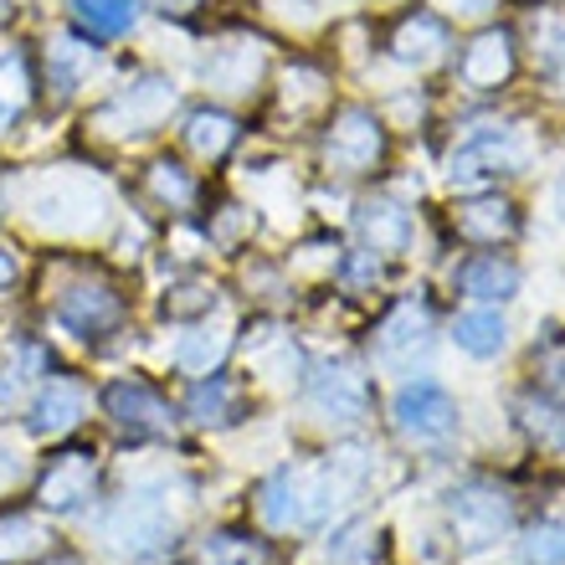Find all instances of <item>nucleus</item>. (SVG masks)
Returning a JSON list of instances; mask_svg holds the SVG:
<instances>
[{"label": "nucleus", "mask_w": 565, "mask_h": 565, "mask_svg": "<svg viewBox=\"0 0 565 565\" xmlns=\"http://www.w3.org/2000/svg\"><path fill=\"white\" fill-rule=\"evenodd\" d=\"M427 344H431V319H427V309H417V303H402V309L381 324V334H375L381 360L396 365V371L412 365L417 355H427Z\"/></svg>", "instance_id": "9"}, {"label": "nucleus", "mask_w": 565, "mask_h": 565, "mask_svg": "<svg viewBox=\"0 0 565 565\" xmlns=\"http://www.w3.org/2000/svg\"><path fill=\"white\" fill-rule=\"evenodd\" d=\"M195 6H201V0H160L164 15H185V11H195Z\"/></svg>", "instance_id": "34"}, {"label": "nucleus", "mask_w": 565, "mask_h": 565, "mask_svg": "<svg viewBox=\"0 0 565 565\" xmlns=\"http://www.w3.org/2000/svg\"><path fill=\"white\" fill-rule=\"evenodd\" d=\"M313 402L324 406V412H334L340 422H355V417H365V406H371V386H365V375L340 365V371H324L313 381Z\"/></svg>", "instance_id": "13"}, {"label": "nucleus", "mask_w": 565, "mask_h": 565, "mask_svg": "<svg viewBox=\"0 0 565 565\" xmlns=\"http://www.w3.org/2000/svg\"><path fill=\"white\" fill-rule=\"evenodd\" d=\"M46 530L31 514H6L0 520V561H31V555L46 551Z\"/></svg>", "instance_id": "21"}, {"label": "nucleus", "mask_w": 565, "mask_h": 565, "mask_svg": "<svg viewBox=\"0 0 565 565\" xmlns=\"http://www.w3.org/2000/svg\"><path fill=\"white\" fill-rule=\"evenodd\" d=\"M514 164H520L514 135H504V129H483V135H473L458 154H452V180L473 185V180H489V175H509Z\"/></svg>", "instance_id": "8"}, {"label": "nucleus", "mask_w": 565, "mask_h": 565, "mask_svg": "<svg viewBox=\"0 0 565 565\" xmlns=\"http://www.w3.org/2000/svg\"><path fill=\"white\" fill-rule=\"evenodd\" d=\"M504 313L499 309H468L452 319V340H458V350H468V355L478 360H489L504 350Z\"/></svg>", "instance_id": "15"}, {"label": "nucleus", "mask_w": 565, "mask_h": 565, "mask_svg": "<svg viewBox=\"0 0 565 565\" xmlns=\"http://www.w3.org/2000/svg\"><path fill=\"white\" fill-rule=\"evenodd\" d=\"M232 406H237V386L226 381V375H211L201 386L191 391V417L195 422H232Z\"/></svg>", "instance_id": "22"}, {"label": "nucleus", "mask_w": 565, "mask_h": 565, "mask_svg": "<svg viewBox=\"0 0 565 565\" xmlns=\"http://www.w3.org/2000/svg\"><path fill=\"white\" fill-rule=\"evenodd\" d=\"M77 21L88 31H98V36H124V31L135 26L139 15V0H73Z\"/></svg>", "instance_id": "19"}, {"label": "nucleus", "mask_w": 565, "mask_h": 565, "mask_svg": "<svg viewBox=\"0 0 565 565\" xmlns=\"http://www.w3.org/2000/svg\"><path fill=\"white\" fill-rule=\"evenodd\" d=\"M447 11H458V15H483V11H489V0H447Z\"/></svg>", "instance_id": "32"}, {"label": "nucleus", "mask_w": 565, "mask_h": 565, "mask_svg": "<svg viewBox=\"0 0 565 565\" xmlns=\"http://www.w3.org/2000/svg\"><path fill=\"white\" fill-rule=\"evenodd\" d=\"M149 185H154V195L170 201V206H191L195 201V180L185 175L180 164H170V160H160L154 170H149Z\"/></svg>", "instance_id": "26"}, {"label": "nucleus", "mask_w": 565, "mask_h": 565, "mask_svg": "<svg viewBox=\"0 0 565 565\" xmlns=\"http://www.w3.org/2000/svg\"><path fill=\"white\" fill-rule=\"evenodd\" d=\"M104 406L129 437H164V431L175 427V412H170V406L160 402V391H149L145 381H114Z\"/></svg>", "instance_id": "2"}, {"label": "nucleus", "mask_w": 565, "mask_h": 565, "mask_svg": "<svg viewBox=\"0 0 565 565\" xmlns=\"http://www.w3.org/2000/svg\"><path fill=\"white\" fill-rule=\"evenodd\" d=\"M375 154H381V124H375L371 114H360V108L340 114L324 139V160L334 164V170H350V175H355V170H371Z\"/></svg>", "instance_id": "6"}, {"label": "nucleus", "mask_w": 565, "mask_h": 565, "mask_svg": "<svg viewBox=\"0 0 565 565\" xmlns=\"http://www.w3.org/2000/svg\"><path fill=\"white\" fill-rule=\"evenodd\" d=\"M375 555V530L365 520H350L329 540V565H365Z\"/></svg>", "instance_id": "23"}, {"label": "nucleus", "mask_w": 565, "mask_h": 565, "mask_svg": "<svg viewBox=\"0 0 565 565\" xmlns=\"http://www.w3.org/2000/svg\"><path fill=\"white\" fill-rule=\"evenodd\" d=\"M391 422H396V431L412 437V443H443V437H452V427H458V402H452L437 381H412V386L396 391Z\"/></svg>", "instance_id": "1"}, {"label": "nucleus", "mask_w": 565, "mask_h": 565, "mask_svg": "<svg viewBox=\"0 0 565 565\" xmlns=\"http://www.w3.org/2000/svg\"><path fill=\"white\" fill-rule=\"evenodd\" d=\"M232 139H237V124L226 119V114H191V119H185V145H191L201 160L226 154Z\"/></svg>", "instance_id": "20"}, {"label": "nucleus", "mask_w": 565, "mask_h": 565, "mask_svg": "<svg viewBox=\"0 0 565 565\" xmlns=\"http://www.w3.org/2000/svg\"><path fill=\"white\" fill-rule=\"evenodd\" d=\"M93 499V458L88 452H62L42 478V504L57 514H73Z\"/></svg>", "instance_id": "10"}, {"label": "nucleus", "mask_w": 565, "mask_h": 565, "mask_svg": "<svg viewBox=\"0 0 565 565\" xmlns=\"http://www.w3.org/2000/svg\"><path fill=\"white\" fill-rule=\"evenodd\" d=\"M6 21H11V0H0V26H6Z\"/></svg>", "instance_id": "37"}, {"label": "nucleus", "mask_w": 565, "mask_h": 565, "mask_svg": "<svg viewBox=\"0 0 565 565\" xmlns=\"http://www.w3.org/2000/svg\"><path fill=\"white\" fill-rule=\"evenodd\" d=\"M551 77H555V83H561V88H565V42L555 46V57H551Z\"/></svg>", "instance_id": "35"}, {"label": "nucleus", "mask_w": 565, "mask_h": 565, "mask_svg": "<svg viewBox=\"0 0 565 565\" xmlns=\"http://www.w3.org/2000/svg\"><path fill=\"white\" fill-rule=\"evenodd\" d=\"M535 365L545 375V391L565 396V340H545V350H535Z\"/></svg>", "instance_id": "29"}, {"label": "nucleus", "mask_w": 565, "mask_h": 565, "mask_svg": "<svg viewBox=\"0 0 565 565\" xmlns=\"http://www.w3.org/2000/svg\"><path fill=\"white\" fill-rule=\"evenodd\" d=\"M509 73H514V46H509L504 31L478 36V42L468 46V57H462V77H468L473 88H499Z\"/></svg>", "instance_id": "14"}, {"label": "nucleus", "mask_w": 565, "mask_h": 565, "mask_svg": "<svg viewBox=\"0 0 565 565\" xmlns=\"http://www.w3.org/2000/svg\"><path fill=\"white\" fill-rule=\"evenodd\" d=\"M452 524H458L462 545L483 551L509 530V499L499 489H489V483H473V489L452 493Z\"/></svg>", "instance_id": "3"}, {"label": "nucleus", "mask_w": 565, "mask_h": 565, "mask_svg": "<svg viewBox=\"0 0 565 565\" xmlns=\"http://www.w3.org/2000/svg\"><path fill=\"white\" fill-rule=\"evenodd\" d=\"M6 478H15V452H6V447H0V483H6Z\"/></svg>", "instance_id": "36"}, {"label": "nucleus", "mask_w": 565, "mask_h": 565, "mask_svg": "<svg viewBox=\"0 0 565 565\" xmlns=\"http://www.w3.org/2000/svg\"><path fill=\"white\" fill-rule=\"evenodd\" d=\"M458 288L468 298H483V303H493V298H514L520 294V268L499 253H478L473 263H462L458 268Z\"/></svg>", "instance_id": "11"}, {"label": "nucleus", "mask_w": 565, "mask_h": 565, "mask_svg": "<svg viewBox=\"0 0 565 565\" xmlns=\"http://www.w3.org/2000/svg\"><path fill=\"white\" fill-rule=\"evenodd\" d=\"M93 62V46H77V42H57L52 46V67H57V83H62V93L77 83V73Z\"/></svg>", "instance_id": "28"}, {"label": "nucleus", "mask_w": 565, "mask_h": 565, "mask_svg": "<svg viewBox=\"0 0 565 565\" xmlns=\"http://www.w3.org/2000/svg\"><path fill=\"white\" fill-rule=\"evenodd\" d=\"M226 350V340H211V334H201V340H191V344H180V355H175V365L180 371H211V360Z\"/></svg>", "instance_id": "30"}, {"label": "nucleus", "mask_w": 565, "mask_h": 565, "mask_svg": "<svg viewBox=\"0 0 565 565\" xmlns=\"http://www.w3.org/2000/svg\"><path fill=\"white\" fill-rule=\"evenodd\" d=\"M360 232H365V242H375V253H402L406 247V211L391 206V201H375V206L360 211Z\"/></svg>", "instance_id": "18"}, {"label": "nucleus", "mask_w": 565, "mask_h": 565, "mask_svg": "<svg viewBox=\"0 0 565 565\" xmlns=\"http://www.w3.org/2000/svg\"><path fill=\"white\" fill-rule=\"evenodd\" d=\"M31 98V77H26V62L21 57H0V129L26 108Z\"/></svg>", "instance_id": "24"}, {"label": "nucleus", "mask_w": 565, "mask_h": 565, "mask_svg": "<svg viewBox=\"0 0 565 565\" xmlns=\"http://www.w3.org/2000/svg\"><path fill=\"white\" fill-rule=\"evenodd\" d=\"M524 565H565V520H545L524 540Z\"/></svg>", "instance_id": "25"}, {"label": "nucleus", "mask_w": 565, "mask_h": 565, "mask_svg": "<svg viewBox=\"0 0 565 565\" xmlns=\"http://www.w3.org/2000/svg\"><path fill=\"white\" fill-rule=\"evenodd\" d=\"M447 46V31L431 21V15H417V21H406L402 31H396V42H391V52L402 62H412V67H431V62L443 57Z\"/></svg>", "instance_id": "16"}, {"label": "nucleus", "mask_w": 565, "mask_h": 565, "mask_svg": "<svg viewBox=\"0 0 565 565\" xmlns=\"http://www.w3.org/2000/svg\"><path fill=\"white\" fill-rule=\"evenodd\" d=\"M175 104V88L164 83V77H145V83H135L129 93H119L114 104L98 108V124H114L124 119L119 135H149L154 124H160V114Z\"/></svg>", "instance_id": "7"}, {"label": "nucleus", "mask_w": 565, "mask_h": 565, "mask_svg": "<svg viewBox=\"0 0 565 565\" xmlns=\"http://www.w3.org/2000/svg\"><path fill=\"white\" fill-rule=\"evenodd\" d=\"M6 282H15V253L0 247V288H6Z\"/></svg>", "instance_id": "33"}, {"label": "nucleus", "mask_w": 565, "mask_h": 565, "mask_svg": "<svg viewBox=\"0 0 565 565\" xmlns=\"http://www.w3.org/2000/svg\"><path fill=\"white\" fill-rule=\"evenodd\" d=\"M170 535H175V520L160 504H149V499H124L108 514V540L129 555H154L160 545H170Z\"/></svg>", "instance_id": "4"}, {"label": "nucleus", "mask_w": 565, "mask_h": 565, "mask_svg": "<svg viewBox=\"0 0 565 565\" xmlns=\"http://www.w3.org/2000/svg\"><path fill=\"white\" fill-rule=\"evenodd\" d=\"M185 298H170L164 309L170 313H206L211 303H216V288H206V282H191V288H180Z\"/></svg>", "instance_id": "31"}, {"label": "nucleus", "mask_w": 565, "mask_h": 565, "mask_svg": "<svg viewBox=\"0 0 565 565\" xmlns=\"http://www.w3.org/2000/svg\"><path fill=\"white\" fill-rule=\"evenodd\" d=\"M520 412H524V427L535 431V437H545V443H555V447L565 443V412H561V406H551V402H520Z\"/></svg>", "instance_id": "27"}, {"label": "nucleus", "mask_w": 565, "mask_h": 565, "mask_svg": "<svg viewBox=\"0 0 565 565\" xmlns=\"http://www.w3.org/2000/svg\"><path fill=\"white\" fill-rule=\"evenodd\" d=\"M77 417H83V391L73 381H46L36 406H31V431H42V437H62V431H73Z\"/></svg>", "instance_id": "12"}, {"label": "nucleus", "mask_w": 565, "mask_h": 565, "mask_svg": "<svg viewBox=\"0 0 565 565\" xmlns=\"http://www.w3.org/2000/svg\"><path fill=\"white\" fill-rule=\"evenodd\" d=\"M57 319L73 329V334L93 340V334H104V329L119 324L124 303L114 288H104V282H77V288H67V294L57 298Z\"/></svg>", "instance_id": "5"}, {"label": "nucleus", "mask_w": 565, "mask_h": 565, "mask_svg": "<svg viewBox=\"0 0 565 565\" xmlns=\"http://www.w3.org/2000/svg\"><path fill=\"white\" fill-rule=\"evenodd\" d=\"M458 232L473 242H499V237H514V211L504 201H473V206L458 211Z\"/></svg>", "instance_id": "17"}]
</instances>
